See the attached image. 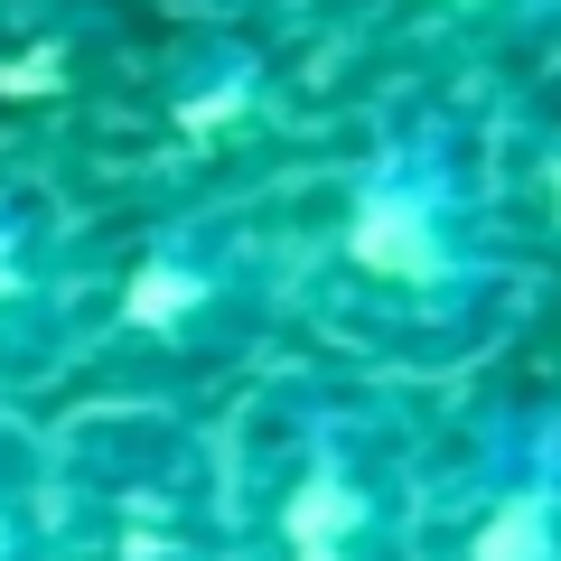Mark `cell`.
<instances>
[{"label":"cell","instance_id":"8992f818","mask_svg":"<svg viewBox=\"0 0 561 561\" xmlns=\"http://www.w3.org/2000/svg\"><path fill=\"white\" fill-rule=\"evenodd\" d=\"M103 300V243L76 197L28 169H0V402L20 412L47 383H76Z\"/></svg>","mask_w":561,"mask_h":561},{"label":"cell","instance_id":"ba28073f","mask_svg":"<svg viewBox=\"0 0 561 561\" xmlns=\"http://www.w3.org/2000/svg\"><path fill=\"white\" fill-rule=\"evenodd\" d=\"M402 10H421L440 28H468V38H524V28L552 20L561 0H402Z\"/></svg>","mask_w":561,"mask_h":561},{"label":"cell","instance_id":"3957f363","mask_svg":"<svg viewBox=\"0 0 561 561\" xmlns=\"http://www.w3.org/2000/svg\"><path fill=\"white\" fill-rule=\"evenodd\" d=\"M290 319H300L290 216L253 197H197L103 253V300L76 383L206 412L216 393L262 375V346Z\"/></svg>","mask_w":561,"mask_h":561},{"label":"cell","instance_id":"9c48e42d","mask_svg":"<svg viewBox=\"0 0 561 561\" xmlns=\"http://www.w3.org/2000/svg\"><path fill=\"white\" fill-rule=\"evenodd\" d=\"M505 197H515L524 216H534L542 234L561 243V122H552V131L534 140V150H524V169H515V179H505Z\"/></svg>","mask_w":561,"mask_h":561},{"label":"cell","instance_id":"6da1fadb","mask_svg":"<svg viewBox=\"0 0 561 561\" xmlns=\"http://www.w3.org/2000/svg\"><path fill=\"white\" fill-rule=\"evenodd\" d=\"M290 290L328 356L375 375L478 365L524 309V234L496 140L449 94H402L290 216Z\"/></svg>","mask_w":561,"mask_h":561},{"label":"cell","instance_id":"52a82bcc","mask_svg":"<svg viewBox=\"0 0 561 561\" xmlns=\"http://www.w3.org/2000/svg\"><path fill=\"white\" fill-rule=\"evenodd\" d=\"M0 561H57V468L47 421L0 402Z\"/></svg>","mask_w":561,"mask_h":561},{"label":"cell","instance_id":"277c9868","mask_svg":"<svg viewBox=\"0 0 561 561\" xmlns=\"http://www.w3.org/2000/svg\"><path fill=\"white\" fill-rule=\"evenodd\" d=\"M57 561H234L216 421L187 402L84 393L47 421Z\"/></svg>","mask_w":561,"mask_h":561},{"label":"cell","instance_id":"5b68a950","mask_svg":"<svg viewBox=\"0 0 561 561\" xmlns=\"http://www.w3.org/2000/svg\"><path fill=\"white\" fill-rule=\"evenodd\" d=\"M421 561H561V402H505L431 440Z\"/></svg>","mask_w":561,"mask_h":561},{"label":"cell","instance_id":"30bf717a","mask_svg":"<svg viewBox=\"0 0 561 561\" xmlns=\"http://www.w3.org/2000/svg\"><path fill=\"white\" fill-rule=\"evenodd\" d=\"M206 10H262V0H206Z\"/></svg>","mask_w":561,"mask_h":561},{"label":"cell","instance_id":"7a4b0ae2","mask_svg":"<svg viewBox=\"0 0 561 561\" xmlns=\"http://www.w3.org/2000/svg\"><path fill=\"white\" fill-rule=\"evenodd\" d=\"M234 561H421L431 431L393 375L290 356L234 383L216 421Z\"/></svg>","mask_w":561,"mask_h":561}]
</instances>
